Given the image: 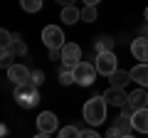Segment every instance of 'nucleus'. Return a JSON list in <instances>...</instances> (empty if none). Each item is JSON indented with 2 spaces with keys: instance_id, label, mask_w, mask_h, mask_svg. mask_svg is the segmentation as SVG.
I'll return each instance as SVG.
<instances>
[{
  "instance_id": "1",
  "label": "nucleus",
  "mask_w": 148,
  "mask_h": 138,
  "mask_svg": "<svg viewBox=\"0 0 148 138\" xmlns=\"http://www.w3.org/2000/svg\"><path fill=\"white\" fill-rule=\"evenodd\" d=\"M106 99L104 96H91V99H86L84 109H82V113H84V121L89 123V126H101V123L106 121Z\"/></svg>"
},
{
  "instance_id": "2",
  "label": "nucleus",
  "mask_w": 148,
  "mask_h": 138,
  "mask_svg": "<svg viewBox=\"0 0 148 138\" xmlns=\"http://www.w3.org/2000/svg\"><path fill=\"white\" fill-rule=\"evenodd\" d=\"M12 99L20 109H35L40 104V91H37L35 84H22V86H15Z\"/></svg>"
},
{
  "instance_id": "3",
  "label": "nucleus",
  "mask_w": 148,
  "mask_h": 138,
  "mask_svg": "<svg viewBox=\"0 0 148 138\" xmlns=\"http://www.w3.org/2000/svg\"><path fill=\"white\" fill-rule=\"evenodd\" d=\"M72 72H74V84H79V86H91L96 81V74H99L96 64H89V62H79Z\"/></svg>"
},
{
  "instance_id": "4",
  "label": "nucleus",
  "mask_w": 148,
  "mask_h": 138,
  "mask_svg": "<svg viewBox=\"0 0 148 138\" xmlns=\"http://www.w3.org/2000/svg\"><path fill=\"white\" fill-rule=\"evenodd\" d=\"M42 42H45V47H47V49H62L64 44H67L62 27H57V25H47V27L42 30Z\"/></svg>"
},
{
  "instance_id": "5",
  "label": "nucleus",
  "mask_w": 148,
  "mask_h": 138,
  "mask_svg": "<svg viewBox=\"0 0 148 138\" xmlns=\"http://www.w3.org/2000/svg\"><path fill=\"white\" fill-rule=\"evenodd\" d=\"M96 72L104 77H111L114 72H119V59L114 52H104V54H96Z\"/></svg>"
},
{
  "instance_id": "6",
  "label": "nucleus",
  "mask_w": 148,
  "mask_h": 138,
  "mask_svg": "<svg viewBox=\"0 0 148 138\" xmlns=\"http://www.w3.org/2000/svg\"><path fill=\"white\" fill-rule=\"evenodd\" d=\"M79 62H82V47L77 42H67L62 47V67L74 69Z\"/></svg>"
},
{
  "instance_id": "7",
  "label": "nucleus",
  "mask_w": 148,
  "mask_h": 138,
  "mask_svg": "<svg viewBox=\"0 0 148 138\" xmlns=\"http://www.w3.org/2000/svg\"><path fill=\"white\" fill-rule=\"evenodd\" d=\"M37 131H40V133H49V136H52L54 131H59V118H57V113L42 111L40 116H37Z\"/></svg>"
},
{
  "instance_id": "8",
  "label": "nucleus",
  "mask_w": 148,
  "mask_h": 138,
  "mask_svg": "<svg viewBox=\"0 0 148 138\" xmlns=\"http://www.w3.org/2000/svg\"><path fill=\"white\" fill-rule=\"evenodd\" d=\"M8 79H10L15 86L32 84V72H30L27 67H22V64H12V67L8 69Z\"/></svg>"
},
{
  "instance_id": "9",
  "label": "nucleus",
  "mask_w": 148,
  "mask_h": 138,
  "mask_svg": "<svg viewBox=\"0 0 148 138\" xmlns=\"http://www.w3.org/2000/svg\"><path fill=\"white\" fill-rule=\"evenodd\" d=\"M101 96L106 99L109 106H126V104H128V94H126L123 89H116V86H109Z\"/></svg>"
},
{
  "instance_id": "10",
  "label": "nucleus",
  "mask_w": 148,
  "mask_h": 138,
  "mask_svg": "<svg viewBox=\"0 0 148 138\" xmlns=\"http://www.w3.org/2000/svg\"><path fill=\"white\" fill-rule=\"evenodd\" d=\"M131 54L138 64H148V37H136L131 42Z\"/></svg>"
},
{
  "instance_id": "11",
  "label": "nucleus",
  "mask_w": 148,
  "mask_h": 138,
  "mask_svg": "<svg viewBox=\"0 0 148 138\" xmlns=\"http://www.w3.org/2000/svg\"><path fill=\"white\" fill-rule=\"evenodd\" d=\"M128 106L133 109V111H141V109H148V94L146 89H136L128 94Z\"/></svg>"
},
{
  "instance_id": "12",
  "label": "nucleus",
  "mask_w": 148,
  "mask_h": 138,
  "mask_svg": "<svg viewBox=\"0 0 148 138\" xmlns=\"http://www.w3.org/2000/svg\"><path fill=\"white\" fill-rule=\"evenodd\" d=\"M131 79L136 81L141 89H148V64H136L131 69Z\"/></svg>"
},
{
  "instance_id": "13",
  "label": "nucleus",
  "mask_w": 148,
  "mask_h": 138,
  "mask_svg": "<svg viewBox=\"0 0 148 138\" xmlns=\"http://www.w3.org/2000/svg\"><path fill=\"white\" fill-rule=\"evenodd\" d=\"M131 126H133V131H138V133H148V109H141V111L133 113Z\"/></svg>"
},
{
  "instance_id": "14",
  "label": "nucleus",
  "mask_w": 148,
  "mask_h": 138,
  "mask_svg": "<svg viewBox=\"0 0 148 138\" xmlns=\"http://www.w3.org/2000/svg\"><path fill=\"white\" fill-rule=\"evenodd\" d=\"M62 22L64 25H74V22H79L82 20V10L79 8H74V5H67V8H62Z\"/></svg>"
},
{
  "instance_id": "15",
  "label": "nucleus",
  "mask_w": 148,
  "mask_h": 138,
  "mask_svg": "<svg viewBox=\"0 0 148 138\" xmlns=\"http://www.w3.org/2000/svg\"><path fill=\"white\" fill-rule=\"evenodd\" d=\"M109 79H111V86H116V89H123L128 81H133V79H131V72H126V69H119V72H114Z\"/></svg>"
},
{
  "instance_id": "16",
  "label": "nucleus",
  "mask_w": 148,
  "mask_h": 138,
  "mask_svg": "<svg viewBox=\"0 0 148 138\" xmlns=\"http://www.w3.org/2000/svg\"><path fill=\"white\" fill-rule=\"evenodd\" d=\"M94 52H96V54L114 52V40H111V37H99V40L94 42Z\"/></svg>"
},
{
  "instance_id": "17",
  "label": "nucleus",
  "mask_w": 148,
  "mask_h": 138,
  "mask_svg": "<svg viewBox=\"0 0 148 138\" xmlns=\"http://www.w3.org/2000/svg\"><path fill=\"white\" fill-rule=\"evenodd\" d=\"M20 8L25 12H40L42 10V0H20Z\"/></svg>"
},
{
  "instance_id": "18",
  "label": "nucleus",
  "mask_w": 148,
  "mask_h": 138,
  "mask_svg": "<svg viewBox=\"0 0 148 138\" xmlns=\"http://www.w3.org/2000/svg\"><path fill=\"white\" fill-rule=\"evenodd\" d=\"M82 136V131L77 126H64V128H59V133H57V138H79Z\"/></svg>"
},
{
  "instance_id": "19",
  "label": "nucleus",
  "mask_w": 148,
  "mask_h": 138,
  "mask_svg": "<svg viewBox=\"0 0 148 138\" xmlns=\"http://www.w3.org/2000/svg\"><path fill=\"white\" fill-rule=\"evenodd\" d=\"M8 52H10V54H12V57H15V54H17V57H22V54H27V44H25V42H22V40H20V37H17V40H15V42H12V47H10V49H8Z\"/></svg>"
},
{
  "instance_id": "20",
  "label": "nucleus",
  "mask_w": 148,
  "mask_h": 138,
  "mask_svg": "<svg viewBox=\"0 0 148 138\" xmlns=\"http://www.w3.org/2000/svg\"><path fill=\"white\" fill-rule=\"evenodd\" d=\"M59 84H62V86H69V84H74V72H72V69L62 67V72H59Z\"/></svg>"
},
{
  "instance_id": "21",
  "label": "nucleus",
  "mask_w": 148,
  "mask_h": 138,
  "mask_svg": "<svg viewBox=\"0 0 148 138\" xmlns=\"http://www.w3.org/2000/svg\"><path fill=\"white\" fill-rule=\"evenodd\" d=\"M0 44H3V52H8V49L12 47V42H15V35H12V32H8V30H3L0 32Z\"/></svg>"
},
{
  "instance_id": "22",
  "label": "nucleus",
  "mask_w": 148,
  "mask_h": 138,
  "mask_svg": "<svg viewBox=\"0 0 148 138\" xmlns=\"http://www.w3.org/2000/svg\"><path fill=\"white\" fill-rule=\"evenodd\" d=\"M82 20L84 22H94L96 20V5H84L82 8Z\"/></svg>"
},
{
  "instance_id": "23",
  "label": "nucleus",
  "mask_w": 148,
  "mask_h": 138,
  "mask_svg": "<svg viewBox=\"0 0 148 138\" xmlns=\"http://www.w3.org/2000/svg\"><path fill=\"white\" fill-rule=\"evenodd\" d=\"M32 84H35V86L45 84V72H42V69H35V72H32Z\"/></svg>"
},
{
  "instance_id": "24",
  "label": "nucleus",
  "mask_w": 148,
  "mask_h": 138,
  "mask_svg": "<svg viewBox=\"0 0 148 138\" xmlns=\"http://www.w3.org/2000/svg\"><path fill=\"white\" fill-rule=\"evenodd\" d=\"M0 67H3V69H10V67H12V54H10V52H3V59H0Z\"/></svg>"
},
{
  "instance_id": "25",
  "label": "nucleus",
  "mask_w": 148,
  "mask_h": 138,
  "mask_svg": "<svg viewBox=\"0 0 148 138\" xmlns=\"http://www.w3.org/2000/svg\"><path fill=\"white\" fill-rule=\"evenodd\" d=\"M106 138H121V131H119L116 126H111V128H109V133H106Z\"/></svg>"
},
{
  "instance_id": "26",
  "label": "nucleus",
  "mask_w": 148,
  "mask_h": 138,
  "mask_svg": "<svg viewBox=\"0 0 148 138\" xmlns=\"http://www.w3.org/2000/svg\"><path fill=\"white\" fill-rule=\"evenodd\" d=\"M79 138H101V136H99L96 131H82V136H79Z\"/></svg>"
},
{
  "instance_id": "27",
  "label": "nucleus",
  "mask_w": 148,
  "mask_h": 138,
  "mask_svg": "<svg viewBox=\"0 0 148 138\" xmlns=\"http://www.w3.org/2000/svg\"><path fill=\"white\" fill-rule=\"evenodd\" d=\"M57 3H59L62 8H67V5H74V0H57Z\"/></svg>"
},
{
  "instance_id": "28",
  "label": "nucleus",
  "mask_w": 148,
  "mask_h": 138,
  "mask_svg": "<svg viewBox=\"0 0 148 138\" xmlns=\"http://www.w3.org/2000/svg\"><path fill=\"white\" fill-rule=\"evenodd\" d=\"M141 37H148V22L143 25V30H141Z\"/></svg>"
},
{
  "instance_id": "29",
  "label": "nucleus",
  "mask_w": 148,
  "mask_h": 138,
  "mask_svg": "<svg viewBox=\"0 0 148 138\" xmlns=\"http://www.w3.org/2000/svg\"><path fill=\"white\" fill-rule=\"evenodd\" d=\"M101 0H84V5H99Z\"/></svg>"
},
{
  "instance_id": "30",
  "label": "nucleus",
  "mask_w": 148,
  "mask_h": 138,
  "mask_svg": "<svg viewBox=\"0 0 148 138\" xmlns=\"http://www.w3.org/2000/svg\"><path fill=\"white\" fill-rule=\"evenodd\" d=\"M35 138H49V133H40V131H37V136Z\"/></svg>"
},
{
  "instance_id": "31",
  "label": "nucleus",
  "mask_w": 148,
  "mask_h": 138,
  "mask_svg": "<svg viewBox=\"0 0 148 138\" xmlns=\"http://www.w3.org/2000/svg\"><path fill=\"white\" fill-rule=\"evenodd\" d=\"M143 20H146V22H148V8H146V12H143Z\"/></svg>"
},
{
  "instance_id": "32",
  "label": "nucleus",
  "mask_w": 148,
  "mask_h": 138,
  "mask_svg": "<svg viewBox=\"0 0 148 138\" xmlns=\"http://www.w3.org/2000/svg\"><path fill=\"white\" fill-rule=\"evenodd\" d=\"M121 138H133V133H128V136H121Z\"/></svg>"
}]
</instances>
